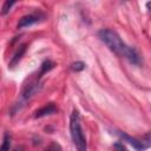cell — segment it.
Instances as JSON below:
<instances>
[{
	"mask_svg": "<svg viewBox=\"0 0 151 151\" xmlns=\"http://www.w3.org/2000/svg\"><path fill=\"white\" fill-rule=\"evenodd\" d=\"M100 40L109 47L110 51H112L114 54L124 57L126 53V50L129 46L125 45V42L120 39V37L112 29L109 28H104L101 31H99L98 33Z\"/></svg>",
	"mask_w": 151,
	"mask_h": 151,
	"instance_id": "6da1fadb",
	"label": "cell"
},
{
	"mask_svg": "<svg viewBox=\"0 0 151 151\" xmlns=\"http://www.w3.org/2000/svg\"><path fill=\"white\" fill-rule=\"evenodd\" d=\"M70 132H71L73 144L77 147V151H86L87 150L86 138L84 136L81 124H80V116L77 110H73L70 117Z\"/></svg>",
	"mask_w": 151,
	"mask_h": 151,
	"instance_id": "7a4b0ae2",
	"label": "cell"
},
{
	"mask_svg": "<svg viewBox=\"0 0 151 151\" xmlns=\"http://www.w3.org/2000/svg\"><path fill=\"white\" fill-rule=\"evenodd\" d=\"M124 142H127L130 145H132L137 151H145L147 147H149V145L147 144H145L144 142H140V140H138L137 138H133V137H131V136H129L127 133H125V132H122V131H117L116 132Z\"/></svg>",
	"mask_w": 151,
	"mask_h": 151,
	"instance_id": "3957f363",
	"label": "cell"
},
{
	"mask_svg": "<svg viewBox=\"0 0 151 151\" xmlns=\"http://www.w3.org/2000/svg\"><path fill=\"white\" fill-rule=\"evenodd\" d=\"M58 111L57 106L53 104V103H50L45 106H42L41 109L37 110L34 112V118H42V117H46V116H50V114H53Z\"/></svg>",
	"mask_w": 151,
	"mask_h": 151,
	"instance_id": "277c9868",
	"label": "cell"
},
{
	"mask_svg": "<svg viewBox=\"0 0 151 151\" xmlns=\"http://www.w3.org/2000/svg\"><path fill=\"white\" fill-rule=\"evenodd\" d=\"M38 21H39V17H38L37 14H28V15L22 17V18L19 20L17 27H18V28L28 27V26H31V25H33V24H35V22H38Z\"/></svg>",
	"mask_w": 151,
	"mask_h": 151,
	"instance_id": "5b68a950",
	"label": "cell"
},
{
	"mask_svg": "<svg viewBox=\"0 0 151 151\" xmlns=\"http://www.w3.org/2000/svg\"><path fill=\"white\" fill-rule=\"evenodd\" d=\"M40 87H41V85H40L38 81H35V83H31L29 85H27V86L24 88V92H22V97H24V99H29L31 97H33L37 92H39Z\"/></svg>",
	"mask_w": 151,
	"mask_h": 151,
	"instance_id": "8992f818",
	"label": "cell"
},
{
	"mask_svg": "<svg viewBox=\"0 0 151 151\" xmlns=\"http://www.w3.org/2000/svg\"><path fill=\"white\" fill-rule=\"evenodd\" d=\"M124 57H125L131 64H133V65H139V64H140V57H139L138 52H137L133 47H127L126 53H125Z\"/></svg>",
	"mask_w": 151,
	"mask_h": 151,
	"instance_id": "52a82bcc",
	"label": "cell"
},
{
	"mask_svg": "<svg viewBox=\"0 0 151 151\" xmlns=\"http://www.w3.org/2000/svg\"><path fill=\"white\" fill-rule=\"evenodd\" d=\"M26 52V45L24 44V45H21L18 50H17V52L14 53V55H13V58H12V60L9 61V67H14L19 61H20V59L22 58V55H24V53Z\"/></svg>",
	"mask_w": 151,
	"mask_h": 151,
	"instance_id": "ba28073f",
	"label": "cell"
},
{
	"mask_svg": "<svg viewBox=\"0 0 151 151\" xmlns=\"http://www.w3.org/2000/svg\"><path fill=\"white\" fill-rule=\"evenodd\" d=\"M11 147V136L9 133H5L4 134V139H2V144L0 146V151H9Z\"/></svg>",
	"mask_w": 151,
	"mask_h": 151,
	"instance_id": "9c48e42d",
	"label": "cell"
},
{
	"mask_svg": "<svg viewBox=\"0 0 151 151\" xmlns=\"http://www.w3.org/2000/svg\"><path fill=\"white\" fill-rule=\"evenodd\" d=\"M54 66H55V64H54L53 61H51V60H46V61H44V63L41 64V70H40V74H39V77H41L44 73H46V72H48L50 70H52Z\"/></svg>",
	"mask_w": 151,
	"mask_h": 151,
	"instance_id": "30bf717a",
	"label": "cell"
},
{
	"mask_svg": "<svg viewBox=\"0 0 151 151\" xmlns=\"http://www.w3.org/2000/svg\"><path fill=\"white\" fill-rule=\"evenodd\" d=\"M13 5H15V1H9V0L5 1V4L2 5V8H1V14H2V15L7 14V13L11 11V8H12Z\"/></svg>",
	"mask_w": 151,
	"mask_h": 151,
	"instance_id": "8fae6325",
	"label": "cell"
},
{
	"mask_svg": "<svg viewBox=\"0 0 151 151\" xmlns=\"http://www.w3.org/2000/svg\"><path fill=\"white\" fill-rule=\"evenodd\" d=\"M85 64L83 63V61H76V63H73L72 65H71V68L73 70V71H76V72H79V71H83L84 68H85Z\"/></svg>",
	"mask_w": 151,
	"mask_h": 151,
	"instance_id": "7c38bea8",
	"label": "cell"
},
{
	"mask_svg": "<svg viewBox=\"0 0 151 151\" xmlns=\"http://www.w3.org/2000/svg\"><path fill=\"white\" fill-rule=\"evenodd\" d=\"M44 151H61V147H60V145L59 144H57V143H52L47 149H45Z\"/></svg>",
	"mask_w": 151,
	"mask_h": 151,
	"instance_id": "4fadbf2b",
	"label": "cell"
},
{
	"mask_svg": "<svg viewBox=\"0 0 151 151\" xmlns=\"http://www.w3.org/2000/svg\"><path fill=\"white\" fill-rule=\"evenodd\" d=\"M113 147H114L116 151H127V149L122 143H114L113 144Z\"/></svg>",
	"mask_w": 151,
	"mask_h": 151,
	"instance_id": "5bb4252c",
	"label": "cell"
},
{
	"mask_svg": "<svg viewBox=\"0 0 151 151\" xmlns=\"http://www.w3.org/2000/svg\"><path fill=\"white\" fill-rule=\"evenodd\" d=\"M14 151H22V147H18V149H15Z\"/></svg>",
	"mask_w": 151,
	"mask_h": 151,
	"instance_id": "9a60e30c",
	"label": "cell"
}]
</instances>
